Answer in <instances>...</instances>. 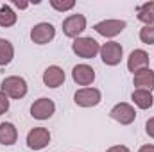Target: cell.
<instances>
[{"label":"cell","instance_id":"21","mask_svg":"<svg viewBox=\"0 0 154 152\" xmlns=\"http://www.w3.org/2000/svg\"><path fill=\"white\" fill-rule=\"evenodd\" d=\"M50 5H52L56 11H61V13H65V11H70V9H74L75 2H74V0H50Z\"/></svg>","mask_w":154,"mask_h":152},{"label":"cell","instance_id":"19","mask_svg":"<svg viewBox=\"0 0 154 152\" xmlns=\"http://www.w3.org/2000/svg\"><path fill=\"white\" fill-rule=\"evenodd\" d=\"M14 23H16V13L7 4H4L0 7V27H13Z\"/></svg>","mask_w":154,"mask_h":152},{"label":"cell","instance_id":"24","mask_svg":"<svg viewBox=\"0 0 154 152\" xmlns=\"http://www.w3.org/2000/svg\"><path fill=\"white\" fill-rule=\"evenodd\" d=\"M106 152H131L125 145H115V147H109Z\"/></svg>","mask_w":154,"mask_h":152},{"label":"cell","instance_id":"9","mask_svg":"<svg viewBox=\"0 0 154 152\" xmlns=\"http://www.w3.org/2000/svg\"><path fill=\"white\" fill-rule=\"evenodd\" d=\"M93 29H95V32H99L104 38H115L125 29V22L124 20H102V22L95 23Z\"/></svg>","mask_w":154,"mask_h":152},{"label":"cell","instance_id":"4","mask_svg":"<svg viewBox=\"0 0 154 152\" xmlns=\"http://www.w3.org/2000/svg\"><path fill=\"white\" fill-rule=\"evenodd\" d=\"M84 29H86V18L82 14H70L63 22V32L68 38H74V39L81 38Z\"/></svg>","mask_w":154,"mask_h":152},{"label":"cell","instance_id":"7","mask_svg":"<svg viewBox=\"0 0 154 152\" xmlns=\"http://www.w3.org/2000/svg\"><path fill=\"white\" fill-rule=\"evenodd\" d=\"M50 143V132L45 127H34L27 134V147L32 150H41Z\"/></svg>","mask_w":154,"mask_h":152},{"label":"cell","instance_id":"22","mask_svg":"<svg viewBox=\"0 0 154 152\" xmlns=\"http://www.w3.org/2000/svg\"><path fill=\"white\" fill-rule=\"evenodd\" d=\"M7 109H9V97L4 91H0V114L7 113Z\"/></svg>","mask_w":154,"mask_h":152},{"label":"cell","instance_id":"10","mask_svg":"<svg viewBox=\"0 0 154 152\" xmlns=\"http://www.w3.org/2000/svg\"><path fill=\"white\" fill-rule=\"evenodd\" d=\"M54 111H56L54 100L45 99V97L34 100L32 106H31V114H32V118H36V120H48V118L54 114Z\"/></svg>","mask_w":154,"mask_h":152},{"label":"cell","instance_id":"5","mask_svg":"<svg viewBox=\"0 0 154 152\" xmlns=\"http://www.w3.org/2000/svg\"><path fill=\"white\" fill-rule=\"evenodd\" d=\"M102 95L97 88H81L74 95V102L81 108H93L100 102Z\"/></svg>","mask_w":154,"mask_h":152},{"label":"cell","instance_id":"12","mask_svg":"<svg viewBox=\"0 0 154 152\" xmlns=\"http://www.w3.org/2000/svg\"><path fill=\"white\" fill-rule=\"evenodd\" d=\"M72 79L75 81L79 86H90L95 81V70L90 65H75L72 70Z\"/></svg>","mask_w":154,"mask_h":152},{"label":"cell","instance_id":"2","mask_svg":"<svg viewBox=\"0 0 154 152\" xmlns=\"http://www.w3.org/2000/svg\"><path fill=\"white\" fill-rule=\"evenodd\" d=\"M72 50L82 59H91L100 52V45L93 38H77L72 43Z\"/></svg>","mask_w":154,"mask_h":152},{"label":"cell","instance_id":"25","mask_svg":"<svg viewBox=\"0 0 154 152\" xmlns=\"http://www.w3.org/2000/svg\"><path fill=\"white\" fill-rule=\"evenodd\" d=\"M138 152H154V145H143V147H140Z\"/></svg>","mask_w":154,"mask_h":152},{"label":"cell","instance_id":"3","mask_svg":"<svg viewBox=\"0 0 154 152\" xmlns=\"http://www.w3.org/2000/svg\"><path fill=\"white\" fill-rule=\"evenodd\" d=\"M100 59H102V63L104 65H108V66H116L120 61H122V57H124V48H122V45L120 43H116V41H108V43H104L102 47H100Z\"/></svg>","mask_w":154,"mask_h":152},{"label":"cell","instance_id":"20","mask_svg":"<svg viewBox=\"0 0 154 152\" xmlns=\"http://www.w3.org/2000/svg\"><path fill=\"white\" fill-rule=\"evenodd\" d=\"M140 39L145 45H152L154 43V25H145L140 29Z\"/></svg>","mask_w":154,"mask_h":152},{"label":"cell","instance_id":"18","mask_svg":"<svg viewBox=\"0 0 154 152\" xmlns=\"http://www.w3.org/2000/svg\"><path fill=\"white\" fill-rule=\"evenodd\" d=\"M14 57V47L9 39L0 38V66H5Z\"/></svg>","mask_w":154,"mask_h":152},{"label":"cell","instance_id":"14","mask_svg":"<svg viewBox=\"0 0 154 152\" xmlns=\"http://www.w3.org/2000/svg\"><path fill=\"white\" fill-rule=\"evenodd\" d=\"M133 84L136 86V90H154V72L151 68H143L140 72H136L133 77Z\"/></svg>","mask_w":154,"mask_h":152},{"label":"cell","instance_id":"15","mask_svg":"<svg viewBox=\"0 0 154 152\" xmlns=\"http://www.w3.org/2000/svg\"><path fill=\"white\" fill-rule=\"evenodd\" d=\"M18 140V131L14 127V123L11 122H2L0 123V143L2 145H14Z\"/></svg>","mask_w":154,"mask_h":152},{"label":"cell","instance_id":"17","mask_svg":"<svg viewBox=\"0 0 154 152\" xmlns=\"http://www.w3.org/2000/svg\"><path fill=\"white\" fill-rule=\"evenodd\" d=\"M136 18L145 25H154V2H145L136 7Z\"/></svg>","mask_w":154,"mask_h":152},{"label":"cell","instance_id":"13","mask_svg":"<svg viewBox=\"0 0 154 152\" xmlns=\"http://www.w3.org/2000/svg\"><path fill=\"white\" fill-rule=\"evenodd\" d=\"M63 82H65V72H63V68L52 65V66H48L43 72V84L45 86H48V88H59Z\"/></svg>","mask_w":154,"mask_h":152},{"label":"cell","instance_id":"1","mask_svg":"<svg viewBox=\"0 0 154 152\" xmlns=\"http://www.w3.org/2000/svg\"><path fill=\"white\" fill-rule=\"evenodd\" d=\"M0 91H4L11 99H23L27 95V81L18 75L5 77L0 84Z\"/></svg>","mask_w":154,"mask_h":152},{"label":"cell","instance_id":"23","mask_svg":"<svg viewBox=\"0 0 154 152\" xmlns=\"http://www.w3.org/2000/svg\"><path fill=\"white\" fill-rule=\"evenodd\" d=\"M145 132H147L151 138H154V118H149V120H147V123H145Z\"/></svg>","mask_w":154,"mask_h":152},{"label":"cell","instance_id":"11","mask_svg":"<svg viewBox=\"0 0 154 152\" xmlns=\"http://www.w3.org/2000/svg\"><path fill=\"white\" fill-rule=\"evenodd\" d=\"M127 68L133 74H136V72H140L143 68H149V54L145 50H142V48L133 50L129 54V57H127Z\"/></svg>","mask_w":154,"mask_h":152},{"label":"cell","instance_id":"6","mask_svg":"<svg viewBox=\"0 0 154 152\" xmlns=\"http://www.w3.org/2000/svg\"><path fill=\"white\" fill-rule=\"evenodd\" d=\"M56 36V29L52 23L48 22H41V23H36L32 29H31V39L32 43L36 45H45V43H50Z\"/></svg>","mask_w":154,"mask_h":152},{"label":"cell","instance_id":"8","mask_svg":"<svg viewBox=\"0 0 154 152\" xmlns=\"http://www.w3.org/2000/svg\"><path fill=\"white\" fill-rule=\"evenodd\" d=\"M109 116H111L113 120H116L118 123H122V125H129V123L134 122V118H136V111H134V108H133L131 104H127V102H120V104H116V106L111 108Z\"/></svg>","mask_w":154,"mask_h":152},{"label":"cell","instance_id":"16","mask_svg":"<svg viewBox=\"0 0 154 152\" xmlns=\"http://www.w3.org/2000/svg\"><path fill=\"white\" fill-rule=\"evenodd\" d=\"M131 99H133V102L140 109H151L152 108V102H154L152 93L147 91V90H134L133 95H131Z\"/></svg>","mask_w":154,"mask_h":152},{"label":"cell","instance_id":"26","mask_svg":"<svg viewBox=\"0 0 154 152\" xmlns=\"http://www.w3.org/2000/svg\"><path fill=\"white\" fill-rule=\"evenodd\" d=\"M14 5H16V7H20V9H25L29 4H27V2H20V0H14Z\"/></svg>","mask_w":154,"mask_h":152}]
</instances>
